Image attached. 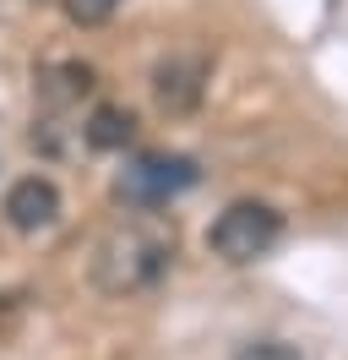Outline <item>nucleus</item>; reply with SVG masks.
<instances>
[{
    "label": "nucleus",
    "instance_id": "f257e3e1",
    "mask_svg": "<svg viewBox=\"0 0 348 360\" xmlns=\"http://www.w3.org/2000/svg\"><path fill=\"white\" fill-rule=\"evenodd\" d=\"M174 262V224L158 207H136L93 251V284L104 295H142Z\"/></svg>",
    "mask_w": 348,
    "mask_h": 360
},
{
    "label": "nucleus",
    "instance_id": "f03ea898",
    "mask_svg": "<svg viewBox=\"0 0 348 360\" xmlns=\"http://www.w3.org/2000/svg\"><path fill=\"white\" fill-rule=\"evenodd\" d=\"M278 240H283V213L272 202H234V207H223L218 224L207 229V246H213L223 262H234V268L267 257Z\"/></svg>",
    "mask_w": 348,
    "mask_h": 360
},
{
    "label": "nucleus",
    "instance_id": "7ed1b4c3",
    "mask_svg": "<svg viewBox=\"0 0 348 360\" xmlns=\"http://www.w3.org/2000/svg\"><path fill=\"white\" fill-rule=\"evenodd\" d=\"M196 186V164L185 153H142L114 180V197L126 207H169V197Z\"/></svg>",
    "mask_w": 348,
    "mask_h": 360
},
{
    "label": "nucleus",
    "instance_id": "20e7f679",
    "mask_svg": "<svg viewBox=\"0 0 348 360\" xmlns=\"http://www.w3.org/2000/svg\"><path fill=\"white\" fill-rule=\"evenodd\" d=\"M207 82H213V60L196 55V49H180L169 60H158V71H152V104L169 115V120L196 115L201 98H207Z\"/></svg>",
    "mask_w": 348,
    "mask_h": 360
},
{
    "label": "nucleus",
    "instance_id": "39448f33",
    "mask_svg": "<svg viewBox=\"0 0 348 360\" xmlns=\"http://www.w3.org/2000/svg\"><path fill=\"white\" fill-rule=\"evenodd\" d=\"M60 219V191H55V180L44 175H22L11 191H6V224L22 229V235H39Z\"/></svg>",
    "mask_w": 348,
    "mask_h": 360
},
{
    "label": "nucleus",
    "instance_id": "423d86ee",
    "mask_svg": "<svg viewBox=\"0 0 348 360\" xmlns=\"http://www.w3.org/2000/svg\"><path fill=\"white\" fill-rule=\"evenodd\" d=\"M82 136H87V148H98V153H120L130 136H136V115L120 110V104H98V110L87 115Z\"/></svg>",
    "mask_w": 348,
    "mask_h": 360
},
{
    "label": "nucleus",
    "instance_id": "0eeeda50",
    "mask_svg": "<svg viewBox=\"0 0 348 360\" xmlns=\"http://www.w3.org/2000/svg\"><path fill=\"white\" fill-rule=\"evenodd\" d=\"M82 93H93V66H55L39 77V104L44 110H71V104H82Z\"/></svg>",
    "mask_w": 348,
    "mask_h": 360
},
{
    "label": "nucleus",
    "instance_id": "6e6552de",
    "mask_svg": "<svg viewBox=\"0 0 348 360\" xmlns=\"http://www.w3.org/2000/svg\"><path fill=\"white\" fill-rule=\"evenodd\" d=\"M60 6H65V17H71L76 27H104L126 0H60Z\"/></svg>",
    "mask_w": 348,
    "mask_h": 360
},
{
    "label": "nucleus",
    "instance_id": "1a4fd4ad",
    "mask_svg": "<svg viewBox=\"0 0 348 360\" xmlns=\"http://www.w3.org/2000/svg\"><path fill=\"white\" fill-rule=\"evenodd\" d=\"M234 360H304L294 344H283V338H250V344H239Z\"/></svg>",
    "mask_w": 348,
    "mask_h": 360
}]
</instances>
